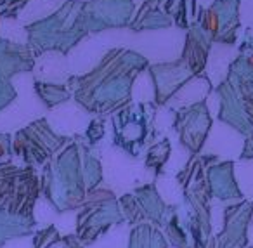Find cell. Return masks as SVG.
Segmentation results:
<instances>
[{
  "instance_id": "obj_1",
  "label": "cell",
  "mask_w": 253,
  "mask_h": 248,
  "mask_svg": "<svg viewBox=\"0 0 253 248\" xmlns=\"http://www.w3.org/2000/svg\"><path fill=\"white\" fill-rule=\"evenodd\" d=\"M239 186L246 196H253V161L239 165Z\"/></svg>"
},
{
  "instance_id": "obj_2",
  "label": "cell",
  "mask_w": 253,
  "mask_h": 248,
  "mask_svg": "<svg viewBox=\"0 0 253 248\" xmlns=\"http://www.w3.org/2000/svg\"><path fill=\"white\" fill-rule=\"evenodd\" d=\"M250 238H252V243H253V226H252V229H250Z\"/></svg>"
}]
</instances>
